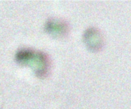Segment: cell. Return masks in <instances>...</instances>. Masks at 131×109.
<instances>
[{
    "mask_svg": "<svg viewBox=\"0 0 131 109\" xmlns=\"http://www.w3.org/2000/svg\"><path fill=\"white\" fill-rule=\"evenodd\" d=\"M18 60L23 64L29 65L38 72L42 74L46 72L48 68V61L46 57L38 52L25 50L18 55Z\"/></svg>",
    "mask_w": 131,
    "mask_h": 109,
    "instance_id": "obj_1",
    "label": "cell"
},
{
    "mask_svg": "<svg viewBox=\"0 0 131 109\" xmlns=\"http://www.w3.org/2000/svg\"><path fill=\"white\" fill-rule=\"evenodd\" d=\"M85 38L87 39V44L88 45L89 47L95 49L101 46V38L100 34L97 31L94 29L88 31Z\"/></svg>",
    "mask_w": 131,
    "mask_h": 109,
    "instance_id": "obj_2",
    "label": "cell"
},
{
    "mask_svg": "<svg viewBox=\"0 0 131 109\" xmlns=\"http://www.w3.org/2000/svg\"><path fill=\"white\" fill-rule=\"evenodd\" d=\"M48 30L53 34L55 33L59 35L61 33H63L66 30V28L63 23H61L58 21H54L48 25Z\"/></svg>",
    "mask_w": 131,
    "mask_h": 109,
    "instance_id": "obj_3",
    "label": "cell"
}]
</instances>
